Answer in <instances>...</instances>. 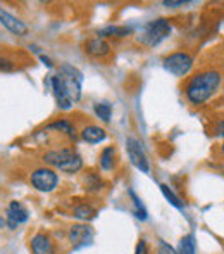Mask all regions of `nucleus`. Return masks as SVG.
I'll return each mask as SVG.
<instances>
[{
    "instance_id": "nucleus-1",
    "label": "nucleus",
    "mask_w": 224,
    "mask_h": 254,
    "mask_svg": "<svg viewBox=\"0 0 224 254\" xmlns=\"http://www.w3.org/2000/svg\"><path fill=\"white\" fill-rule=\"evenodd\" d=\"M221 85V73L216 69H205L190 78L184 87V95L193 106H202L218 92Z\"/></svg>"
},
{
    "instance_id": "nucleus-2",
    "label": "nucleus",
    "mask_w": 224,
    "mask_h": 254,
    "mask_svg": "<svg viewBox=\"0 0 224 254\" xmlns=\"http://www.w3.org/2000/svg\"><path fill=\"white\" fill-rule=\"evenodd\" d=\"M44 161L64 173H78L83 168V159L71 149H59L44 154Z\"/></svg>"
},
{
    "instance_id": "nucleus-3",
    "label": "nucleus",
    "mask_w": 224,
    "mask_h": 254,
    "mask_svg": "<svg viewBox=\"0 0 224 254\" xmlns=\"http://www.w3.org/2000/svg\"><path fill=\"white\" fill-rule=\"evenodd\" d=\"M169 35H171L169 21L164 19V17H159V19H154L145 24L140 40H141V44L147 45V47H155V45H159L162 40H166Z\"/></svg>"
},
{
    "instance_id": "nucleus-4",
    "label": "nucleus",
    "mask_w": 224,
    "mask_h": 254,
    "mask_svg": "<svg viewBox=\"0 0 224 254\" xmlns=\"http://www.w3.org/2000/svg\"><path fill=\"white\" fill-rule=\"evenodd\" d=\"M59 76L62 80L64 87H66L67 94H69L71 101L76 102L80 101L81 97V83H83V74L81 71H78L74 66H69V64H62L59 67Z\"/></svg>"
},
{
    "instance_id": "nucleus-5",
    "label": "nucleus",
    "mask_w": 224,
    "mask_h": 254,
    "mask_svg": "<svg viewBox=\"0 0 224 254\" xmlns=\"http://www.w3.org/2000/svg\"><path fill=\"white\" fill-rule=\"evenodd\" d=\"M193 67V57L188 52H174L164 59V69L174 76H184Z\"/></svg>"
},
{
    "instance_id": "nucleus-6",
    "label": "nucleus",
    "mask_w": 224,
    "mask_h": 254,
    "mask_svg": "<svg viewBox=\"0 0 224 254\" xmlns=\"http://www.w3.org/2000/svg\"><path fill=\"white\" fill-rule=\"evenodd\" d=\"M31 185L40 192H52L59 185V177L50 168H38L31 173Z\"/></svg>"
},
{
    "instance_id": "nucleus-7",
    "label": "nucleus",
    "mask_w": 224,
    "mask_h": 254,
    "mask_svg": "<svg viewBox=\"0 0 224 254\" xmlns=\"http://www.w3.org/2000/svg\"><path fill=\"white\" fill-rule=\"evenodd\" d=\"M93 241V228L87 223H74L69 227V242L74 249L88 246Z\"/></svg>"
},
{
    "instance_id": "nucleus-8",
    "label": "nucleus",
    "mask_w": 224,
    "mask_h": 254,
    "mask_svg": "<svg viewBox=\"0 0 224 254\" xmlns=\"http://www.w3.org/2000/svg\"><path fill=\"white\" fill-rule=\"evenodd\" d=\"M126 149H128V156H130V161L133 163V166H136L138 170L143 171V173H148V171H150V164H148V159H147V156H145V152L141 151L140 142L133 137H128Z\"/></svg>"
},
{
    "instance_id": "nucleus-9",
    "label": "nucleus",
    "mask_w": 224,
    "mask_h": 254,
    "mask_svg": "<svg viewBox=\"0 0 224 254\" xmlns=\"http://www.w3.org/2000/svg\"><path fill=\"white\" fill-rule=\"evenodd\" d=\"M7 227L10 228V230H14V228H17V225L24 223V221L28 220V216H30V213H28L26 206H24L23 202L19 201H12L9 204V207H7Z\"/></svg>"
},
{
    "instance_id": "nucleus-10",
    "label": "nucleus",
    "mask_w": 224,
    "mask_h": 254,
    "mask_svg": "<svg viewBox=\"0 0 224 254\" xmlns=\"http://www.w3.org/2000/svg\"><path fill=\"white\" fill-rule=\"evenodd\" d=\"M50 83H52V90H54V95H55L57 106H59L60 109H71L74 102L71 101V97H69V94H67L66 87H64L62 80H60L59 73H55L54 76H52Z\"/></svg>"
},
{
    "instance_id": "nucleus-11",
    "label": "nucleus",
    "mask_w": 224,
    "mask_h": 254,
    "mask_svg": "<svg viewBox=\"0 0 224 254\" xmlns=\"http://www.w3.org/2000/svg\"><path fill=\"white\" fill-rule=\"evenodd\" d=\"M33 254H55V246L47 234H35L30 241Z\"/></svg>"
},
{
    "instance_id": "nucleus-12",
    "label": "nucleus",
    "mask_w": 224,
    "mask_h": 254,
    "mask_svg": "<svg viewBox=\"0 0 224 254\" xmlns=\"http://www.w3.org/2000/svg\"><path fill=\"white\" fill-rule=\"evenodd\" d=\"M0 23H2L9 31L19 35V37H24V35L28 33L26 24H24L23 21L17 19V17H14L12 14H9L7 10H3L2 7H0Z\"/></svg>"
},
{
    "instance_id": "nucleus-13",
    "label": "nucleus",
    "mask_w": 224,
    "mask_h": 254,
    "mask_svg": "<svg viewBox=\"0 0 224 254\" xmlns=\"http://www.w3.org/2000/svg\"><path fill=\"white\" fill-rule=\"evenodd\" d=\"M85 51L93 57H104L111 52V47H109L107 42L102 40V38L98 37V38H91V40H88L87 45H85Z\"/></svg>"
},
{
    "instance_id": "nucleus-14",
    "label": "nucleus",
    "mask_w": 224,
    "mask_h": 254,
    "mask_svg": "<svg viewBox=\"0 0 224 254\" xmlns=\"http://www.w3.org/2000/svg\"><path fill=\"white\" fill-rule=\"evenodd\" d=\"M81 138L85 142H88V144H98V142L105 140V130L100 127H95V125H90V127L83 128Z\"/></svg>"
},
{
    "instance_id": "nucleus-15",
    "label": "nucleus",
    "mask_w": 224,
    "mask_h": 254,
    "mask_svg": "<svg viewBox=\"0 0 224 254\" xmlns=\"http://www.w3.org/2000/svg\"><path fill=\"white\" fill-rule=\"evenodd\" d=\"M73 214L78 218V220H83V221H90L97 216V209L90 204H80L73 209Z\"/></svg>"
},
{
    "instance_id": "nucleus-16",
    "label": "nucleus",
    "mask_w": 224,
    "mask_h": 254,
    "mask_svg": "<svg viewBox=\"0 0 224 254\" xmlns=\"http://www.w3.org/2000/svg\"><path fill=\"white\" fill-rule=\"evenodd\" d=\"M116 164V149L112 147H105L100 154V168L105 171H111Z\"/></svg>"
},
{
    "instance_id": "nucleus-17",
    "label": "nucleus",
    "mask_w": 224,
    "mask_h": 254,
    "mask_svg": "<svg viewBox=\"0 0 224 254\" xmlns=\"http://www.w3.org/2000/svg\"><path fill=\"white\" fill-rule=\"evenodd\" d=\"M178 254H197L193 234H188L184 237H181L179 244H178Z\"/></svg>"
},
{
    "instance_id": "nucleus-18",
    "label": "nucleus",
    "mask_w": 224,
    "mask_h": 254,
    "mask_svg": "<svg viewBox=\"0 0 224 254\" xmlns=\"http://www.w3.org/2000/svg\"><path fill=\"white\" fill-rule=\"evenodd\" d=\"M98 35L102 37H128V35H131V28L128 26H107V28H102L100 31H98Z\"/></svg>"
},
{
    "instance_id": "nucleus-19",
    "label": "nucleus",
    "mask_w": 224,
    "mask_h": 254,
    "mask_svg": "<svg viewBox=\"0 0 224 254\" xmlns=\"http://www.w3.org/2000/svg\"><path fill=\"white\" fill-rule=\"evenodd\" d=\"M159 187H161V192H162V194H164V197L168 199V202L171 204V206H174V207H176V209H179V211H183V209H184V204H183V201H181V199L178 197V195L174 194L173 190H171V189L168 187V185H166V184H161V185H159Z\"/></svg>"
},
{
    "instance_id": "nucleus-20",
    "label": "nucleus",
    "mask_w": 224,
    "mask_h": 254,
    "mask_svg": "<svg viewBox=\"0 0 224 254\" xmlns=\"http://www.w3.org/2000/svg\"><path fill=\"white\" fill-rule=\"evenodd\" d=\"M93 111L102 121H105V123H107L112 116V106L109 102H97L93 107Z\"/></svg>"
},
{
    "instance_id": "nucleus-21",
    "label": "nucleus",
    "mask_w": 224,
    "mask_h": 254,
    "mask_svg": "<svg viewBox=\"0 0 224 254\" xmlns=\"http://www.w3.org/2000/svg\"><path fill=\"white\" fill-rule=\"evenodd\" d=\"M48 128H52V130H62L64 133H67L71 138H76V131H74V128L71 127V123L69 121H66V120H62V121H55V123H52V125H48Z\"/></svg>"
},
{
    "instance_id": "nucleus-22",
    "label": "nucleus",
    "mask_w": 224,
    "mask_h": 254,
    "mask_svg": "<svg viewBox=\"0 0 224 254\" xmlns=\"http://www.w3.org/2000/svg\"><path fill=\"white\" fill-rule=\"evenodd\" d=\"M85 185H87V190L88 192H97L104 187V182L100 180V177H97L95 173H90L85 180Z\"/></svg>"
},
{
    "instance_id": "nucleus-23",
    "label": "nucleus",
    "mask_w": 224,
    "mask_h": 254,
    "mask_svg": "<svg viewBox=\"0 0 224 254\" xmlns=\"http://www.w3.org/2000/svg\"><path fill=\"white\" fill-rule=\"evenodd\" d=\"M128 194H130V197L133 199V204H134V214H136V218H140V220H147V209H145V206L141 204L140 199H138V195L134 194L133 190H128Z\"/></svg>"
},
{
    "instance_id": "nucleus-24",
    "label": "nucleus",
    "mask_w": 224,
    "mask_h": 254,
    "mask_svg": "<svg viewBox=\"0 0 224 254\" xmlns=\"http://www.w3.org/2000/svg\"><path fill=\"white\" fill-rule=\"evenodd\" d=\"M157 254H178V251L173 248V246H169L166 241H159V249H157Z\"/></svg>"
},
{
    "instance_id": "nucleus-25",
    "label": "nucleus",
    "mask_w": 224,
    "mask_h": 254,
    "mask_svg": "<svg viewBox=\"0 0 224 254\" xmlns=\"http://www.w3.org/2000/svg\"><path fill=\"white\" fill-rule=\"evenodd\" d=\"M134 254H150L148 253V244L145 239H140L136 244V249H134Z\"/></svg>"
},
{
    "instance_id": "nucleus-26",
    "label": "nucleus",
    "mask_w": 224,
    "mask_h": 254,
    "mask_svg": "<svg viewBox=\"0 0 224 254\" xmlns=\"http://www.w3.org/2000/svg\"><path fill=\"white\" fill-rule=\"evenodd\" d=\"M214 133L218 135V137H224V120H219L218 123H216Z\"/></svg>"
},
{
    "instance_id": "nucleus-27",
    "label": "nucleus",
    "mask_w": 224,
    "mask_h": 254,
    "mask_svg": "<svg viewBox=\"0 0 224 254\" xmlns=\"http://www.w3.org/2000/svg\"><path fill=\"white\" fill-rule=\"evenodd\" d=\"M0 69H3V71H12L14 69V64H10V61L0 59Z\"/></svg>"
},
{
    "instance_id": "nucleus-28",
    "label": "nucleus",
    "mask_w": 224,
    "mask_h": 254,
    "mask_svg": "<svg viewBox=\"0 0 224 254\" xmlns=\"http://www.w3.org/2000/svg\"><path fill=\"white\" fill-rule=\"evenodd\" d=\"M184 0H176V2H174V0H166L164 2V5L166 7H181V5H184Z\"/></svg>"
},
{
    "instance_id": "nucleus-29",
    "label": "nucleus",
    "mask_w": 224,
    "mask_h": 254,
    "mask_svg": "<svg viewBox=\"0 0 224 254\" xmlns=\"http://www.w3.org/2000/svg\"><path fill=\"white\" fill-rule=\"evenodd\" d=\"M40 59H42V61H44V63H45V64H47V66H52V63H50V59H48V57L42 56V57H40Z\"/></svg>"
},
{
    "instance_id": "nucleus-30",
    "label": "nucleus",
    "mask_w": 224,
    "mask_h": 254,
    "mask_svg": "<svg viewBox=\"0 0 224 254\" xmlns=\"http://www.w3.org/2000/svg\"><path fill=\"white\" fill-rule=\"evenodd\" d=\"M223 154H224V144H223Z\"/></svg>"
}]
</instances>
